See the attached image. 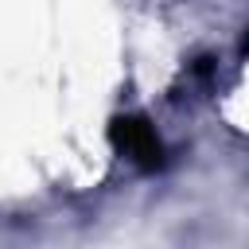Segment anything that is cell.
Masks as SVG:
<instances>
[{
    "mask_svg": "<svg viewBox=\"0 0 249 249\" xmlns=\"http://www.w3.org/2000/svg\"><path fill=\"white\" fill-rule=\"evenodd\" d=\"M109 140L121 156H128L140 171H156L163 163V144L156 136V128L144 117H113L109 124Z\"/></svg>",
    "mask_w": 249,
    "mask_h": 249,
    "instance_id": "cell-1",
    "label": "cell"
}]
</instances>
